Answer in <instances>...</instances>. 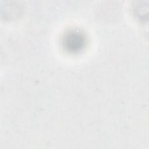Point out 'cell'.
<instances>
[{"label": "cell", "mask_w": 149, "mask_h": 149, "mask_svg": "<svg viewBox=\"0 0 149 149\" xmlns=\"http://www.w3.org/2000/svg\"><path fill=\"white\" fill-rule=\"evenodd\" d=\"M66 46L70 49L76 50L79 49L83 44V37L77 33H70L65 38Z\"/></svg>", "instance_id": "cell-1"}]
</instances>
